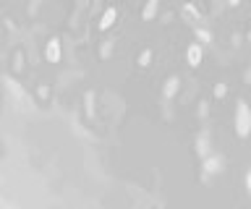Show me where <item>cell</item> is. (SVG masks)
Here are the masks:
<instances>
[{
  "mask_svg": "<svg viewBox=\"0 0 251 209\" xmlns=\"http://www.w3.org/2000/svg\"><path fill=\"white\" fill-rule=\"evenodd\" d=\"M204 170H207V173H220V170H223V157H220V154L204 157Z\"/></svg>",
  "mask_w": 251,
  "mask_h": 209,
  "instance_id": "5",
  "label": "cell"
},
{
  "mask_svg": "<svg viewBox=\"0 0 251 209\" xmlns=\"http://www.w3.org/2000/svg\"><path fill=\"white\" fill-rule=\"evenodd\" d=\"M235 131H238L241 139H246L251 134V110H249V105L243 102V99L235 105Z\"/></svg>",
  "mask_w": 251,
  "mask_h": 209,
  "instance_id": "1",
  "label": "cell"
},
{
  "mask_svg": "<svg viewBox=\"0 0 251 209\" xmlns=\"http://www.w3.org/2000/svg\"><path fill=\"white\" fill-rule=\"evenodd\" d=\"M149 63H152V50H144V52L139 55V66H141V68H147Z\"/></svg>",
  "mask_w": 251,
  "mask_h": 209,
  "instance_id": "9",
  "label": "cell"
},
{
  "mask_svg": "<svg viewBox=\"0 0 251 209\" xmlns=\"http://www.w3.org/2000/svg\"><path fill=\"white\" fill-rule=\"evenodd\" d=\"M201 58H204V50H201V45H188V50H186V60H188V66H199L201 63Z\"/></svg>",
  "mask_w": 251,
  "mask_h": 209,
  "instance_id": "4",
  "label": "cell"
},
{
  "mask_svg": "<svg viewBox=\"0 0 251 209\" xmlns=\"http://www.w3.org/2000/svg\"><path fill=\"white\" fill-rule=\"evenodd\" d=\"M180 13H183V19L188 21V24H194V26H199L201 24V11L199 8H196V5L194 3H183V8H180Z\"/></svg>",
  "mask_w": 251,
  "mask_h": 209,
  "instance_id": "2",
  "label": "cell"
},
{
  "mask_svg": "<svg viewBox=\"0 0 251 209\" xmlns=\"http://www.w3.org/2000/svg\"><path fill=\"white\" fill-rule=\"evenodd\" d=\"M157 5H160V0H147L144 11H141V16H144V21H152L157 16Z\"/></svg>",
  "mask_w": 251,
  "mask_h": 209,
  "instance_id": "8",
  "label": "cell"
},
{
  "mask_svg": "<svg viewBox=\"0 0 251 209\" xmlns=\"http://www.w3.org/2000/svg\"><path fill=\"white\" fill-rule=\"evenodd\" d=\"M178 76H170L168 81H165V89H162V94H165V99H170V97H176V92H178Z\"/></svg>",
  "mask_w": 251,
  "mask_h": 209,
  "instance_id": "7",
  "label": "cell"
},
{
  "mask_svg": "<svg viewBox=\"0 0 251 209\" xmlns=\"http://www.w3.org/2000/svg\"><path fill=\"white\" fill-rule=\"evenodd\" d=\"M45 58L50 60V63H58V60H60V40H58V37H52V40L47 42V47H45Z\"/></svg>",
  "mask_w": 251,
  "mask_h": 209,
  "instance_id": "3",
  "label": "cell"
},
{
  "mask_svg": "<svg viewBox=\"0 0 251 209\" xmlns=\"http://www.w3.org/2000/svg\"><path fill=\"white\" fill-rule=\"evenodd\" d=\"M241 3V0H227V5H238Z\"/></svg>",
  "mask_w": 251,
  "mask_h": 209,
  "instance_id": "13",
  "label": "cell"
},
{
  "mask_svg": "<svg viewBox=\"0 0 251 209\" xmlns=\"http://www.w3.org/2000/svg\"><path fill=\"white\" fill-rule=\"evenodd\" d=\"M196 37H199L201 42H212V32H207L204 26H199V29H196Z\"/></svg>",
  "mask_w": 251,
  "mask_h": 209,
  "instance_id": "10",
  "label": "cell"
},
{
  "mask_svg": "<svg viewBox=\"0 0 251 209\" xmlns=\"http://www.w3.org/2000/svg\"><path fill=\"white\" fill-rule=\"evenodd\" d=\"M227 94V87H225V84H217V87H215V97H225Z\"/></svg>",
  "mask_w": 251,
  "mask_h": 209,
  "instance_id": "11",
  "label": "cell"
},
{
  "mask_svg": "<svg viewBox=\"0 0 251 209\" xmlns=\"http://www.w3.org/2000/svg\"><path fill=\"white\" fill-rule=\"evenodd\" d=\"M115 19H118V11L110 5V8H105V13H102V19H100V29H110L115 24Z\"/></svg>",
  "mask_w": 251,
  "mask_h": 209,
  "instance_id": "6",
  "label": "cell"
},
{
  "mask_svg": "<svg viewBox=\"0 0 251 209\" xmlns=\"http://www.w3.org/2000/svg\"><path fill=\"white\" fill-rule=\"evenodd\" d=\"M246 188H249V193H251V170L246 173Z\"/></svg>",
  "mask_w": 251,
  "mask_h": 209,
  "instance_id": "12",
  "label": "cell"
},
{
  "mask_svg": "<svg viewBox=\"0 0 251 209\" xmlns=\"http://www.w3.org/2000/svg\"><path fill=\"white\" fill-rule=\"evenodd\" d=\"M249 40H251V37H249Z\"/></svg>",
  "mask_w": 251,
  "mask_h": 209,
  "instance_id": "14",
  "label": "cell"
}]
</instances>
